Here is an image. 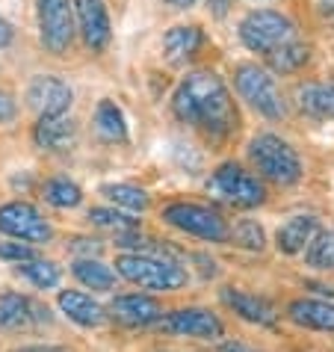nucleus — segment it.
Instances as JSON below:
<instances>
[{"label": "nucleus", "instance_id": "nucleus-1", "mask_svg": "<svg viewBox=\"0 0 334 352\" xmlns=\"http://www.w3.org/2000/svg\"><path fill=\"white\" fill-rule=\"evenodd\" d=\"M172 110L183 124H192L216 140L237 131V110H234L231 92L213 72L186 74L183 83L175 89Z\"/></svg>", "mask_w": 334, "mask_h": 352}, {"label": "nucleus", "instance_id": "nucleus-2", "mask_svg": "<svg viewBox=\"0 0 334 352\" xmlns=\"http://www.w3.org/2000/svg\"><path fill=\"white\" fill-rule=\"evenodd\" d=\"M115 272L131 285H140L145 290H163V293L181 290L190 281L181 263L154 258L148 252H124V255L115 258Z\"/></svg>", "mask_w": 334, "mask_h": 352}, {"label": "nucleus", "instance_id": "nucleus-3", "mask_svg": "<svg viewBox=\"0 0 334 352\" xmlns=\"http://www.w3.org/2000/svg\"><path fill=\"white\" fill-rule=\"evenodd\" d=\"M249 157L258 166V172L263 178L281 184V187H290V184H296L302 178V160H299L296 148L275 133L254 136L249 145Z\"/></svg>", "mask_w": 334, "mask_h": 352}, {"label": "nucleus", "instance_id": "nucleus-4", "mask_svg": "<svg viewBox=\"0 0 334 352\" xmlns=\"http://www.w3.org/2000/svg\"><path fill=\"white\" fill-rule=\"evenodd\" d=\"M208 192L216 201L231 204V208H243V210L260 208V204L267 201V187L237 163H222L219 169L210 175Z\"/></svg>", "mask_w": 334, "mask_h": 352}, {"label": "nucleus", "instance_id": "nucleus-5", "mask_svg": "<svg viewBox=\"0 0 334 352\" xmlns=\"http://www.w3.org/2000/svg\"><path fill=\"white\" fill-rule=\"evenodd\" d=\"M240 38L254 54H272L275 47L296 38V27L287 15L275 12V9H254L240 21Z\"/></svg>", "mask_w": 334, "mask_h": 352}, {"label": "nucleus", "instance_id": "nucleus-6", "mask_svg": "<svg viewBox=\"0 0 334 352\" xmlns=\"http://www.w3.org/2000/svg\"><path fill=\"white\" fill-rule=\"evenodd\" d=\"M163 219L190 237H199L204 243H225L228 240V222L219 210L208 208V204H192V201H175L163 208Z\"/></svg>", "mask_w": 334, "mask_h": 352}, {"label": "nucleus", "instance_id": "nucleus-7", "mask_svg": "<svg viewBox=\"0 0 334 352\" xmlns=\"http://www.w3.org/2000/svg\"><path fill=\"white\" fill-rule=\"evenodd\" d=\"M234 83H237V92L260 116H267V119H281V116L287 113V104H284V98H281V89L275 86L269 72H263V68L252 65V63L237 65Z\"/></svg>", "mask_w": 334, "mask_h": 352}, {"label": "nucleus", "instance_id": "nucleus-8", "mask_svg": "<svg viewBox=\"0 0 334 352\" xmlns=\"http://www.w3.org/2000/svg\"><path fill=\"white\" fill-rule=\"evenodd\" d=\"M38 3V30L51 54H65L74 42V12L71 0H36Z\"/></svg>", "mask_w": 334, "mask_h": 352}, {"label": "nucleus", "instance_id": "nucleus-9", "mask_svg": "<svg viewBox=\"0 0 334 352\" xmlns=\"http://www.w3.org/2000/svg\"><path fill=\"white\" fill-rule=\"evenodd\" d=\"M0 231L18 243H47L54 237L51 222L27 201H9L0 208Z\"/></svg>", "mask_w": 334, "mask_h": 352}, {"label": "nucleus", "instance_id": "nucleus-10", "mask_svg": "<svg viewBox=\"0 0 334 352\" xmlns=\"http://www.w3.org/2000/svg\"><path fill=\"white\" fill-rule=\"evenodd\" d=\"M166 335L175 338H195V340H219L225 335L222 320L208 308H178L172 314H163L157 322Z\"/></svg>", "mask_w": 334, "mask_h": 352}, {"label": "nucleus", "instance_id": "nucleus-11", "mask_svg": "<svg viewBox=\"0 0 334 352\" xmlns=\"http://www.w3.org/2000/svg\"><path fill=\"white\" fill-rule=\"evenodd\" d=\"M71 86L54 74H38L27 86V101L38 113V119H51V116H65V110L71 107Z\"/></svg>", "mask_w": 334, "mask_h": 352}, {"label": "nucleus", "instance_id": "nucleus-12", "mask_svg": "<svg viewBox=\"0 0 334 352\" xmlns=\"http://www.w3.org/2000/svg\"><path fill=\"white\" fill-rule=\"evenodd\" d=\"M110 317L122 326H154L160 322V317L166 314L163 305L154 296H145V293H124V296H115L110 302Z\"/></svg>", "mask_w": 334, "mask_h": 352}, {"label": "nucleus", "instance_id": "nucleus-13", "mask_svg": "<svg viewBox=\"0 0 334 352\" xmlns=\"http://www.w3.org/2000/svg\"><path fill=\"white\" fill-rule=\"evenodd\" d=\"M219 299L228 305L234 314L240 320L252 322V326H260V329H272L278 322V314L275 308L269 305L263 296H254L249 290H240V287H222L219 290Z\"/></svg>", "mask_w": 334, "mask_h": 352}, {"label": "nucleus", "instance_id": "nucleus-14", "mask_svg": "<svg viewBox=\"0 0 334 352\" xmlns=\"http://www.w3.org/2000/svg\"><path fill=\"white\" fill-rule=\"evenodd\" d=\"M51 322L47 308L36 305L33 299L21 296V293H3L0 296V329L3 331H24L30 326H42Z\"/></svg>", "mask_w": 334, "mask_h": 352}, {"label": "nucleus", "instance_id": "nucleus-15", "mask_svg": "<svg viewBox=\"0 0 334 352\" xmlns=\"http://www.w3.org/2000/svg\"><path fill=\"white\" fill-rule=\"evenodd\" d=\"M74 9H77V21H80L86 45L92 51H101L110 42V15H107L104 0H74Z\"/></svg>", "mask_w": 334, "mask_h": 352}, {"label": "nucleus", "instance_id": "nucleus-16", "mask_svg": "<svg viewBox=\"0 0 334 352\" xmlns=\"http://www.w3.org/2000/svg\"><path fill=\"white\" fill-rule=\"evenodd\" d=\"M287 320L299 329L334 331V302H329V299H293L287 305Z\"/></svg>", "mask_w": 334, "mask_h": 352}, {"label": "nucleus", "instance_id": "nucleus-17", "mask_svg": "<svg viewBox=\"0 0 334 352\" xmlns=\"http://www.w3.org/2000/svg\"><path fill=\"white\" fill-rule=\"evenodd\" d=\"M317 231H320V222H317V217H311V213L290 217L275 231V249H278L281 255H299V252L308 249V243L313 240Z\"/></svg>", "mask_w": 334, "mask_h": 352}, {"label": "nucleus", "instance_id": "nucleus-18", "mask_svg": "<svg viewBox=\"0 0 334 352\" xmlns=\"http://www.w3.org/2000/svg\"><path fill=\"white\" fill-rule=\"evenodd\" d=\"M56 302H60L63 314L71 322H77V326H83V329H98V326H104V322H107V308L98 305L89 293L63 290Z\"/></svg>", "mask_w": 334, "mask_h": 352}, {"label": "nucleus", "instance_id": "nucleus-19", "mask_svg": "<svg viewBox=\"0 0 334 352\" xmlns=\"http://www.w3.org/2000/svg\"><path fill=\"white\" fill-rule=\"evenodd\" d=\"M201 45H204V33H201V27H195V24L172 27V30L163 36V54L172 65L190 63L192 56L201 51Z\"/></svg>", "mask_w": 334, "mask_h": 352}, {"label": "nucleus", "instance_id": "nucleus-20", "mask_svg": "<svg viewBox=\"0 0 334 352\" xmlns=\"http://www.w3.org/2000/svg\"><path fill=\"white\" fill-rule=\"evenodd\" d=\"M33 136L47 151H65L77 136V124L71 119H65V116H51V119H38Z\"/></svg>", "mask_w": 334, "mask_h": 352}, {"label": "nucleus", "instance_id": "nucleus-21", "mask_svg": "<svg viewBox=\"0 0 334 352\" xmlns=\"http://www.w3.org/2000/svg\"><path fill=\"white\" fill-rule=\"evenodd\" d=\"M71 272H74V278L80 281L83 287H89V290L107 293V290L115 287V272L98 258H77L71 263Z\"/></svg>", "mask_w": 334, "mask_h": 352}, {"label": "nucleus", "instance_id": "nucleus-22", "mask_svg": "<svg viewBox=\"0 0 334 352\" xmlns=\"http://www.w3.org/2000/svg\"><path fill=\"white\" fill-rule=\"evenodd\" d=\"M299 104L308 116L334 119V83H308L299 89Z\"/></svg>", "mask_w": 334, "mask_h": 352}, {"label": "nucleus", "instance_id": "nucleus-23", "mask_svg": "<svg viewBox=\"0 0 334 352\" xmlns=\"http://www.w3.org/2000/svg\"><path fill=\"white\" fill-rule=\"evenodd\" d=\"M95 133L104 142H124L127 140V122L124 113L113 101H101L95 110Z\"/></svg>", "mask_w": 334, "mask_h": 352}, {"label": "nucleus", "instance_id": "nucleus-24", "mask_svg": "<svg viewBox=\"0 0 334 352\" xmlns=\"http://www.w3.org/2000/svg\"><path fill=\"white\" fill-rule=\"evenodd\" d=\"M308 45H302V42H287V45H281V47H275L272 54H267V63L272 72H278V74H293V72H299V68L308 63Z\"/></svg>", "mask_w": 334, "mask_h": 352}, {"label": "nucleus", "instance_id": "nucleus-25", "mask_svg": "<svg viewBox=\"0 0 334 352\" xmlns=\"http://www.w3.org/2000/svg\"><path fill=\"white\" fill-rule=\"evenodd\" d=\"M304 263L311 270H322V272L334 270V228L313 234V240L304 249Z\"/></svg>", "mask_w": 334, "mask_h": 352}, {"label": "nucleus", "instance_id": "nucleus-26", "mask_svg": "<svg viewBox=\"0 0 334 352\" xmlns=\"http://www.w3.org/2000/svg\"><path fill=\"white\" fill-rule=\"evenodd\" d=\"M101 192L113 204H119V208H124V210H133V213L148 210V192L133 187V184H104Z\"/></svg>", "mask_w": 334, "mask_h": 352}, {"label": "nucleus", "instance_id": "nucleus-27", "mask_svg": "<svg viewBox=\"0 0 334 352\" xmlns=\"http://www.w3.org/2000/svg\"><path fill=\"white\" fill-rule=\"evenodd\" d=\"M42 195H45L47 204H54V208H60V210L77 208V204L83 201V190L77 187L74 181H68V178H51L45 184Z\"/></svg>", "mask_w": 334, "mask_h": 352}, {"label": "nucleus", "instance_id": "nucleus-28", "mask_svg": "<svg viewBox=\"0 0 334 352\" xmlns=\"http://www.w3.org/2000/svg\"><path fill=\"white\" fill-rule=\"evenodd\" d=\"M18 272H21L24 278H30L38 290H51L60 285V278H63V270L56 267L54 261H36V258L18 263Z\"/></svg>", "mask_w": 334, "mask_h": 352}, {"label": "nucleus", "instance_id": "nucleus-29", "mask_svg": "<svg viewBox=\"0 0 334 352\" xmlns=\"http://www.w3.org/2000/svg\"><path fill=\"white\" fill-rule=\"evenodd\" d=\"M89 219H92V225H98V228H107V231H115V234L140 228V219L127 217V213H122V210H113V208H92Z\"/></svg>", "mask_w": 334, "mask_h": 352}, {"label": "nucleus", "instance_id": "nucleus-30", "mask_svg": "<svg viewBox=\"0 0 334 352\" xmlns=\"http://www.w3.org/2000/svg\"><path fill=\"white\" fill-rule=\"evenodd\" d=\"M228 240H234L243 249H254V252H260L263 246H267V234H263L260 222H254V219H240L228 231Z\"/></svg>", "mask_w": 334, "mask_h": 352}, {"label": "nucleus", "instance_id": "nucleus-31", "mask_svg": "<svg viewBox=\"0 0 334 352\" xmlns=\"http://www.w3.org/2000/svg\"><path fill=\"white\" fill-rule=\"evenodd\" d=\"M33 249L27 246V243H0V261H33Z\"/></svg>", "mask_w": 334, "mask_h": 352}, {"label": "nucleus", "instance_id": "nucleus-32", "mask_svg": "<svg viewBox=\"0 0 334 352\" xmlns=\"http://www.w3.org/2000/svg\"><path fill=\"white\" fill-rule=\"evenodd\" d=\"M15 101L9 98L6 92H0V124H6V122H12L15 119Z\"/></svg>", "mask_w": 334, "mask_h": 352}, {"label": "nucleus", "instance_id": "nucleus-33", "mask_svg": "<svg viewBox=\"0 0 334 352\" xmlns=\"http://www.w3.org/2000/svg\"><path fill=\"white\" fill-rule=\"evenodd\" d=\"M9 352H68V349L54 346V344H24V346H15Z\"/></svg>", "mask_w": 334, "mask_h": 352}, {"label": "nucleus", "instance_id": "nucleus-34", "mask_svg": "<svg viewBox=\"0 0 334 352\" xmlns=\"http://www.w3.org/2000/svg\"><path fill=\"white\" fill-rule=\"evenodd\" d=\"M74 252H89V255H86V258H95L98 255V252H101V240H74V246H71Z\"/></svg>", "mask_w": 334, "mask_h": 352}, {"label": "nucleus", "instance_id": "nucleus-35", "mask_svg": "<svg viewBox=\"0 0 334 352\" xmlns=\"http://www.w3.org/2000/svg\"><path fill=\"white\" fill-rule=\"evenodd\" d=\"M219 352H258V349L245 346V344H240V340H228V344L219 346Z\"/></svg>", "mask_w": 334, "mask_h": 352}, {"label": "nucleus", "instance_id": "nucleus-36", "mask_svg": "<svg viewBox=\"0 0 334 352\" xmlns=\"http://www.w3.org/2000/svg\"><path fill=\"white\" fill-rule=\"evenodd\" d=\"M208 6H210V12L216 18H222L225 12H228V0H208Z\"/></svg>", "mask_w": 334, "mask_h": 352}, {"label": "nucleus", "instance_id": "nucleus-37", "mask_svg": "<svg viewBox=\"0 0 334 352\" xmlns=\"http://www.w3.org/2000/svg\"><path fill=\"white\" fill-rule=\"evenodd\" d=\"M320 12L329 24H334V0H320Z\"/></svg>", "mask_w": 334, "mask_h": 352}, {"label": "nucleus", "instance_id": "nucleus-38", "mask_svg": "<svg viewBox=\"0 0 334 352\" xmlns=\"http://www.w3.org/2000/svg\"><path fill=\"white\" fill-rule=\"evenodd\" d=\"M9 42H12V27H9L3 18H0V47H6Z\"/></svg>", "mask_w": 334, "mask_h": 352}, {"label": "nucleus", "instance_id": "nucleus-39", "mask_svg": "<svg viewBox=\"0 0 334 352\" xmlns=\"http://www.w3.org/2000/svg\"><path fill=\"white\" fill-rule=\"evenodd\" d=\"M166 3L175 6V9H190V6L195 3V0H166Z\"/></svg>", "mask_w": 334, "mask_h": 352}]
</instances>
